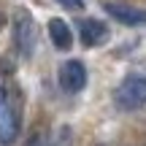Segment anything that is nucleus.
Instances as JSON below:
<instances>
[{"label":"nucleus","mask_w":146,"mask_h":146,"mask_svg":"<svg viewBox=\"0 0 146 146\" xmlns=\"http://www.w3.org/2000/svg\"><path fill=\"white\" fill-rule=\"evenodd\" d=\"M114 103L122 111H138L146 106V73H130L122 78V84L114 92Z\"/></svg>","instance_id":"obj_1"},{"label":"nucleus","mask_w":146,"mask_h":146,"mask_svg":"<svg viewBox=\"0 0 146 146\" xmlns=\"http://www.w3.org/2000/svg\"><path fill=\"white\" fill-rule=\"evenodd\" d=\"M19 106H16L11 89L0 87V143H14L16 135H19Z\"/></svg>","instance_id":"obj_2"},{"label":"nucleus","mask_w":146,"mask_h":146,"mask_svg":"<svg viewBox=\"0 0 146 146\" xmlns=\"http://www.w3.org/2000/svg\"><path fill=\"white\" fill-rule=\"evenodd\" d=\"M14 41L16 49L25 60H30L35 54V43H38V30H35V19L27 11H16L14 16Z\"/></svg>","instance_id":"obj_3"},{"label":"nucleus","mask_w":146,"mask_h":146,"mask_svg":"<svg viewBox=\"0 0 146 146\" xmlns=\"http://www.w3.org/2000/svg\"><path fill=\"white\" fill-rule=\"evenodd\" d=\"M60 87L70 95L81 92L87 87V68H84L81 60H68V62L60 65Z\"/></svg>","instance_id":"obj_4"},{"label":"nucleus","mask_w":146,"mask_h":146,"mask_svg":"<svg viewBox=\"0 0 146 146\" xmlns=\"http://www.w3.org/2000/svg\"><path fill=\"white\" fill-rule=\"evenodd\" d=\"M106 14L127 27H146V8H135L127 3H103Z\"/></svg>","instance_id":"obj_5"},{"label":"nucleus","mask_w":146,"mask_h":146,"mask_svg":"<svg viewBox=\"0 0 146 146\" xmlns=\"http://www.w3.org/2000/svg\"><path fill=\"white\" fill-rule=\"evenodd\" d=\"M78 35H81L84 46H103L108 41V27L103 25L100 19H81L78 22Z\"/></svg>","instance_id":"obj_6"},{"label":"nucleus","mask_w":146,"mask_h":146,"mask_svg":"<svg viewBox=\"0 0 146 146\" xmlns=\"http://www.w3.org/2000/svg\"><path fill=\"white\" fill-rule=\"evenodd\" d=\"M49 38H52V43L57 49H70L73 46V33L68 27V22H62L60 16H54V19H49Z\"/></svg>","instance_id":"obj_7"},{"label":"nucleus","mask_w":146,"mask_h":146,"mask_svg":"<svg viewBox=\"0 0 146 146\" xmlns=\"http://www.w3.org/2000/svg\"><path fill=\"white\" fill-rule=\"evenodd\" d=\"M27 146H49V135H46L43 130H41V133H35V135L27 141Z\"/></svg>","instance_id":"obj_8"},{"label":"nucleus","mask_w":146,"mask_h":146,"mask_svg":"<svg viewBox=\"0 0 146 146\" xmlns=\"http://www.w3.org/2000/svg\"><path fill=\"white\" fill-rule=\"evenodd\" d=\"M57 3L68 11H84V0H57Z\"/></svg>","instance_id":"obj_9"}]
</instances>
